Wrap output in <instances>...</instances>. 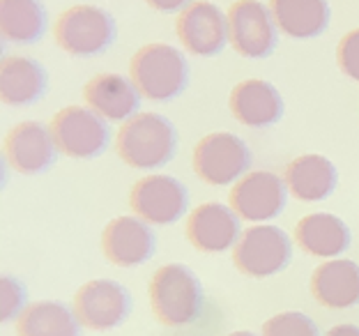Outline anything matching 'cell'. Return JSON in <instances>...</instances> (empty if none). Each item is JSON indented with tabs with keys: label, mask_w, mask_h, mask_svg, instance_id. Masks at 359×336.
Segmentation results:
<instances>
[{
	"label": "cell",
	"mask_w": 359,
	"mask_h": 336,
	"mask_svg": "<svg viewBox=\"0 0 359 336\" xmlns=\"http://www.w3.org/2000/svg\"><path fill=\"white\" fill-rule=\"evenodd\" d=\"M116 147L120 159L138 170H157L175 157L177 132L159 113H136L118 129Z\"/></svg>",
	"instance_id": "obj_1"
},
{
	"label": "cell",
	"mask_w": 359,
	"mask_h": 336,
	"mask_svg": "<svg viewBox=\"0 0 359 336\" xmlns=\"http://www.w3.org/2000/svg\"><path fill=\"white\" fill-rule=\"evenodd\" d=\"M129 76L148 102H170L184 93L189 83V65L170 44H145L129 62Z\"/></svg>",
	"instance_id": "obj_2"
},
{
	"label": "cell",
	"mask_w": 359,
	"mask_h": 336,
	"mask_svg": "<svg viewBox=\"0 0 359 336\" xmlns=\"http://www.w3.org/2000/svg\"><path fill=\"white\" fill-rule=\"evenodd\" d=\"M150 304L161 325H191L198 321L203 311V288L198 276L187 265H161L150 281Z\"/></svg>",
	"instance_id": "obj_3"
},
{
	"label": "cell",
	"mask_w": 359,
	"mask_h": 336,
	"mask_svg": "<svg viewBox=\"0 0 359 336\" xmlns=\"http://www.w3.org/2000/svg\"><path fill=\"white\" fill-rule=\"evenodd\" d=\"M53 37L65 53L76 58L100 55L116 39L113 16L95 5H76L65 10L53 26Z\"/></svg>",
	"instance_id": "obj_4"
},
{
	"label": "cell",
	"mask_w": 359,
	"mask_h": 336,
	"mask_svg": "<svg viewBox=\"0 0 359 336\" xmlns=\"http://www.w3.org/2000/svg\"><path fill=\"white\" fill-rule=\"evenodd\" d=\"M194 170L203 182L212 187H228L240 182L251 166V152L247 143L231 132H217L203 136L194 147Z\"/></svg>",
	"instance_id": "obj_5"
},
{
	"label": "cell",
	"mask_w": 359,
	"mask_h": 336,
	"mask_svg": "<svg viewBox=\"0 0 359 336\" xmlns=\"http://www.w3.org/2000/svg\"><path fill=\"white\" fill-rule=\"evenodd\" d=\"M292 260V242L285 231L260 224L247 228L233 249V263L242 274L265 278L283 272Z\"/></svg>",
	"instance_id": "obj_6"
},
{
	"label": "cell",
	"mask_w": 359,
	"mask_h": 336,
	"mask_svg": "<svg viewBox=\"0 0 359 336\" xmlns=\"http://www.w3.org/2000/svg\"><path fill=\"white\" fill-rule=\"evenodd\" d=\"M51 134L62 154L72 159H95L106 152L111 141L109 125L86 106H67L51 120Z\"/></svg>",
	"instance_id": "obj_7"
},
{
	"label": "cell",
	"mask_w": 359,
	"mask_h": 336,
	"mask_svg": "<svg viewBox=\"0 0 359 336\" xmlns=\"http://www.w3.org/2000/svg\"><path fill=\"white\" fill-rule=\"evenodd\" d=\"M228 42L242 58H267L276 48V21L260 0H238L228 7Z\"/></svg>",
	"instance_id": "obj_8"
},
{
	"label": "cell",
	"mask_w": 359,
	"mask_h": 336,
	"mask_svg": "<svg viewBox=\"0 0 359 336\" xmlns=\"http://www.w3.org/2000/svg\"><path fill=\"white\" fill-rule=\"evenodd\" d=\"M74 314L88 330H116L132 314V295L118 281L95 278L79 288L74 297Z\"/></svg>",
	"instance_id": "obj_9"
},
{
	"label": "cell",
	"mask_w": 359,
	"mask_h": 336,
	"mask_svg": "<svg viewBox=\"0 0 359 336\" xmlns=\"http://www.w3.org/2000/svg\"><path fill=\"white\" fill-rule=\"evenodd\" d=\"M129 203L136 217L143 221L152 226H168L182 219L189 210V191L177 177L152 173L132 187Z\"/></svg>",
	"instance_id": "obj_10"
},
{
	"label": "cell",
	"mask_w": 359,
	"mask_h": 336,
	"mask_svg": "<svg viewBox=\"0 0 359 336\" xmlns=\"http://www.w3.org/2000/svg\"><path fill=\"white\" fill-rule=\"evenodd\" d=\"M288 203V187L285 180L269 170H254L247 173L240 182H235L231 191V208L240 219L251 224L269 221L279 217Z\"/></svg>",
	"instance_id": "obj_11"
},
{
	"label": "cell",
	"mask_w": 359,
	"mask_h": 336,
	"mask_svg": "<svg viewBox=\"0 0 359 336\" xmlns=\"http://www.w3.org/2000/svg\"><path fill=\"white\" fill-rule=\"evenodd\" d=\"M175 32L187 51L210 58L222 53V48L228 44V19L217 5L208 0H194L180 12Z\"/></svg>",
	"instance_id": "obj_12"
},
{
	"label": "cell",
	"mask_w": 359,
	"mask_h": 336,
	"mask_svg": "<svg viewBox=\"0 0 359 336\" xmlns=\"http://www.w3.org/2000/svg\"><path fill=\"white\" fill-rule=\"evenodd\" d=\"M3 150L7 163L23 175L46 173L60 152L53 141L51 127H44L42 122H21L12 127L5 136Z\"/></svg>",
	"instance_id": "obj_13"
},
{
	"label": "cell",
	"mask_w": 359,
	"mask_h": 336,
	"mask_svg": "<svg viewBox=\"0 0 359 336\" xmlns=\"http://www.w3.org/2000/svg\"><path fill=\"white\" fill-rule=\"evenodd\" d=\"M157 237L141 217H118L102 233L104 256L118 267H136L152 258Z\"/></svg>",
	"instance_id": "obj_14"
},
{
	"label": "cell",
	"mask_w": 359,
	"mask_h": 336,
	"mask_svg": "<svg viewBox=\"0 0 359 336\" xmlns=\"http://www.w3.org/2000/svg\"><path fill=\"white\" fill-rule=\"evenodd\" d=\"M187 237L196 249L205 253H222L231 249L242 237L238 212L222 203H203L189 215Z\"/></svg>",
	"instance_id": "obj_15"
},
{
	"label": "cell",
	"mask_w": 359,
	"mask_h": 336,
	"mask_svg": "<svg viewBox=\"0 0 359 336\" xmlns=\"http://www.w3.org/2000/svg\"><path fill=\"white\" fill-rule=\"evenodd\" d=\"M83 100L97 116L111 122H127L136 116L141 106V93L132 79H125L120 74H97L86 83Z\"/></svg>",
	"instance_id": "obj_16"
},
{
	"label": "cell",
	"mask_w": 359,
	"mask_h": 336,
	"mask_svg": "<svg viewBox=\"0 0 359 336\" xmlns=\"http://www.w3.org/2000/svg\"><path fill=\"white\" fill-rule=\"evenodd\" d=\"M231 111L244 127L267 129L283 116V100L272 83L263 79H247L233 88Z\"/></svg>",
	"instance_id": "obj_17"
},
{
	"label": "cell",
	"mask_w": 359,
	"mask_h": 336,
	"mask_svg": "<svg viewBox=\"0 0 359 336\" xmlns=\"http://www.w3.org/2000/svg\"><path fill=\"white\" fill-rule=\"evenodd\" d=\"M311 293L327 309H350L359 304V265L346 258L323 263L311 276Z\"/></svg>",
	"instance_id": "obj_18"
},
{
	"label": "cell",
	"mask_w": 359,
	"mask_h": 336,
	"mask_svg": "<svg viewBox=\"0 0 359 336\" xmlns=\"http://www.w3.org/2000/svg\"><path fill=\"white\" fill-rule=\"evenodd\" d=\"M295 242L309 256L337 258L350 247V228L344 219L327 212H313L297 221Z\"/></svg>",
	"instance_id": "obj_19"
},
{
	"label": "cell",
	"mask_w": 359,
	"mask_h": 336,
	"mask_svg": "<svg viewBox=\"0 0 359 336\" xmlns=\"http://www.w3.org/2000/svg\"><path fill=\"white\" fill-rule=\"evenodd\" d=\"M337 180V166L323 154H302L285 168V187L290 196L304 203H318L332 196Z\"/></svg>",
	"instance_id": "obj_20"
},
{
	"label": "cell",
	"mask_w": 359,
	"mask_h": 336,
	"mask_svg": "<svg viewBox=\"0 0 359 336\" xmlns=\"http://www.w3.org/2000/svg\"><path fill=\"white\" fill-rule=\"evenodd\" d=\"M46 69L32 58L7 55L0 65V97L7 106H30L46 93Z\"/></svg>",
	"instance_id": "obj_21"
},
{
	"label": "cell",
	"mask_w": 359,
	"mask_h": 336,
	"mask_svg": "<svg viewBox=\"0 0 359 336\" xmlns=\"http://www.w3.org/2000/svg\"><path fill=\"white\" fill-rule=\"evenodd\" d=\"M276 28L292 39H311L323 35L330 26L327 0H272Z\"/></svg>",
	"instance_id": "obj_22"
},
{
	"label": "cell",
	"mask_w": 359,
	"mask_h": 336,
	"mask_svg": "<svg viewBox=\"0 0 359 336\" xmlns=\"http://www.w3.org/2000/svg\"><path fill=\"white\" fill-rule=\"evenodd\" d=\"M81 325L74 314L62 302H32L16 321L19 336H81Z\"/></svg>",
	"instance_id": "obj_23"
},
{
	"label": "cell",
	"mask_w": 359,
	"mask_h": 336,
	"mask_svg": "<svg viewBox=\"0 0 359 336\" xmlns=\"http://www.w3.org/2000/svg\"><path fill=\"white\" fill-rule=\"evenodd\" d=\"M46 30V10L39 0H0L3 42L28 46Z\"/></svg>",
	"instance_id": "obj_24"
},
{
	"label": "cell",
	"mask_w": 359,
	"mask_h": 336,
	"mask_svg": "<svg viewBox=\"0 0 359 336\" xmlns=\"http://www.w3.org/2000/svg\"><path fill=\"white\" fill-rule=\"evenodd\" d=\"M263 336H320L316 323L299 311L276 314L263 325Z\"/></svg>",
	"instance_id": "obj_25"
},
{
	"label": "cell",
	"mask_w": 359,
	"mask_h": 336,
	"mask_svg": "<svg viewBox=\"0 0 359 336\" xmlns=\"http://www.w3.org/2000/svg\"><path fill=\"white\" fill-rule=\"evenodd\" d=\"M0 318L3 323L19 321L21 314L26 311V288L21 285L19 278L14 276H3L0 283Z\"/></svg>",
	"instance_id": "obj_26"
},
{
	"label": "cell",
	"mask_w": 359,
	"mask_h": 336,
	"mask_svg": "<svg viewBox=\"0 0 359 336\" xmlns=\"http://www.w3.org/2000/svg\"><path fill=\"white\" fill-rule=\"evenodd\" d=\"M337 62L348 79L359 83V28L350 30L348 35L341 37L337 48Z\"/></svg>",
	"instance_id": "obj_27"
},
{
	"label": "cell",
	"mask_w": 359,
	"mask_h": 336,
	"mask_svg": "<svg viewBox=\"0 0 359 336\" xmlns=\"http://www.w3.org/2000/svg\"><path fill=\"white\" fill-rule=\"evenodd\" d=\"M145 3L157 12H182L194 0H145Z\"/></svg>",
	"instance_id": "obj_28"
},
{
	"label": "cell",
	"mask_w": 359,
	"mask_h": 336,
	"mask_svg": "<svg viewBox=\"0 0 359 336\" xmlns=\"http://www.w3.org/2000/svg\"><path fill=\"white\" fill-rule=\"evenodd\" d=\"M325 336H359V327L357 325H337Z\"/></svg>",
	"instance_id": "obj_29"
},
{
	"label": "cell",
	"mask_w": 359,
	"mask_h": 336,
	"mask_svg": "<svg viewBox=\"0 0 359 336\" xmlns=\"http://www.w3.org/2000/svg\"><path fill=\"white\" fill-rule=\"evenodd\" d=\"M228 336H256L254 332H233V334H228Z\"/></svg>",
	"instance_id": "obj_30"
}]
</instances>
